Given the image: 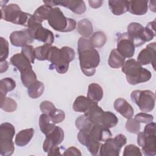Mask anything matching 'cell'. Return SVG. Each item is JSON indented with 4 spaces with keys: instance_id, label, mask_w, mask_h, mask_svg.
I'll use <instances>...</instances> for the list:
<instances>
[{
    "instance_id": "obj_1",
    "label": "cell",
    "mask_w": 156,
    "mask_h": 156,
    "mask_svg": "<svg viewBox=\"0 0 156 156\" xmlns=\"http://www.w3.org/2000/svg\"><path fill=\"white\" fill-rule=\"evenodd\" d=\"M77 52L82 72L88 77L93 76L100 63L98 51L91 46L88 40L81 37L77 42Z\"/></svg>"
},
{
    "instance_id": "obj_2",
    "label": "cell",
    "mask_w": 156,
    "mask_h": 156,
    "mask_svg": "<svg viewBox=\"0 0 156 156\" xmlns=\"http://www.w3.org/2000/svg\"><path fill=\"white\" fill-rule=\"evenodd\" d=\"M75 52L73 49L68 46H63L59 49L56 46H51L48 55L47 60L51 63L49 65L50 69H55L59 74H65L69 68V63L74 60Z\"/></svg>"
},
{
    "instance_id": "obj_3",
    "label": "cell",
    "mask_w": 156,
    "mask_h": 156,
    "mask_svg": "<svg viewBox=\"0 0 156 156\" xmlns=\"http://www.w3.org/2000/svg\"><path fill=\"white\" fill-rule=\"evenodd\" d=\"M122 71L125 74L126 80L130 85H136L149 80L152 77L151 73L136 60L130 58L125 61Z\"/></svg>"
},
{
    "instance_id": "obj_4",
    "label": "cell",
    "mask_w": 156,
    "mask_h": 156,
    "mask_svg": "<svg viewBox=\"0 0 156 156\" xmlns=\"http://www.w3.org/2000/svg\"><path fill=\"white\" fill-rule=\"evenodd\" d=\"M127 33L133 40L135 47L140 46L146 42L151 41L156 35L154 25L148 24L144 27L141 24L136 22L129 24Z\"/></svg>"
},
{
    "instance_id": "obj_5",
    "label": "cell",
    "mask_w": 156,
    "mask_h": 156,
    "mask_svg": "<svg viewBox=\"0 0 156 156\" xmlns=\"http://www.w3.org/2000/svg\"><path fill=\"white\" fill-rule=\"evenodd\" d=\"M155 142V123L151 122L146 124L143 132L138 133L137 143L145 155L154 156L156 155Z\"/></svg>"
},
{
    "instance_id": "obj_6",
    "label": "cell",
    "mask_w": 156,
    "mask_h": 156,
    "mask_svg": "<svg viewBox=\"0 0 156 156\" xmlns=\"http://www.w3.org/2000/svg\"><path fill=\"white\" fill-rule=\"evenodd\" d=\"M47 20L53 29L61 32H71L77 25L74 19L66 17L58 7L52 9Z\"/></svg>"
},
{
    "instance_id": "obj_7",
    "label": "cell",
    "mask_w": 156,
    "mask_h": 156,
    "mask_svg": "<svg viewBox=\"0 0 156 156\" xmlns=\"http://www.w3.org/2000/svg\"><path fill=\"white\" fill-rule=\"evenodd\" d=\"M1 18L15 24L27 27L31 14L23 12L16 4H10L1 6Z\"/></svg>"
},
{
    "instance_id": "obj_8",
    "label": "cell",
    "mask_w": 156,
    "mask_h": 156,
    "mask_svg": "<svg viewBox=\"0 0 156 156\" xmlns=\"http://www.w3.org/2000/svg\"><path fill=\"white\" fill-rule=\"evenodd\" d=\"M15 133V127L9 122L2 123L0 126V154L9 156L15 151L13 138Z\"/></svg>"
},
{
    "instance_id": "obj_9",
    "label": "cell",
    "mask_w": 156,
    "mask_h": 156,
    "mask_svg": "<svg viewBox=\"0 0 156 156\" xmlns=\"http://www.w3.org/2000/svg\"><path fill=\"white\" fill-rule=\"evenodd\" d=\"M27 30L33 39L41 41L44 44L51 45L54 41L53 33L49 29L43 27L41 23L38 22L33 15L29 21Z\"/></svg>"
},
{
    "instance_id": "obj_10",
    "label": "cell",
    "mask_w": 156,
    "mask_h": 156,
    "mask_svg": "<svg viewBox=\"0 0 156 156\" xmlns=\"http://www.w3.org/2000/svg\"><path fill=\"white\" fill-rule=\"evenodd\" d=\"M130 98L143 112H150L154 108L155 96L151 90H134L131 93Z\"/></svg>"
},
{
    "instance_id": "obj_11",
    "label": "cell",
    "mask_w": 156,
    "mask_h": 156,
    "mask_svg": "<svg viewBox=\"0 0 156 156\" xmlns=\"http://www.w3.org/2000/svg\"><path fill=\"white\" fill-rule=\"evenodd\" d=\"M127 143V138L123 134H118L115 138H110L103 144H101L99 149L101 156H118L121 149Z\"/></svg>"
},
{
    "instance_id": "obj_12",
    "label": "cell",
    "mask_w": 156,
    "mask_h": 156,
    "mask_svg": "<svg viewBox=\"0 0 156 156\" xmlns=\"http://www.w3.org/2000/svg\"><path fill=\"white\" fill-rule=\"evenodd\" d=\"M135 45L133 40L127 32L118 35L117 38V51L124 58H131L135 53Z\"/></svg>"
},
{
    "instance_id": "obj_13",
    "label": "cell",
    "mask_w": 156,
    "mask_h": 156,
    "mask_svg": "<svg viewBox=\"0 0 156 156\" xmlns=\"http://www.w3.org/2000/svg\"><path fill=\"white\" fill-rule=\"evenodd\" d=\"M43 2L51 7L60 5L69 9L77 15H81L86 11L85 2L82 0H62V1H43Z\"/></svg>"
},
{
    "instance_id": "obj_14",
    "label": "cell",
    "mask_w": 156,
    "mask_h": 156,
    "mask_svg": "<svg viewBox=\"0 0 156 156\" xmlns=\"http://www.w3.org/2000/svg\"><path fill=\"white\" fill-rule=\"evenodd\" d=\"M64 139V132L58 126H55L54 129L46 135V138L43 144V149L45 152L49 151L54 146L60 144Z\"/></svg>"
},
{
    "instance_id": "obj_15",
    "label": "cell",
    "mask_w": 156,
    "mask_h": 156,
    "mask_svg": "<svg viewBox=\"0 0 156 156\" xmlns=\"http://www.w3.org/2000/svg\"><path fill=\"white\" fill-rule=\"evenodd\" d=\"M77 139L80 144L87 147L92 155H98L99 154L101 143L93 138L87 131L79 130L77 134Z\"/></svg>"
},
{
    "instance_id": "obj_16",
    "label": "cell",
    "mask_w": 156,
    "mask_h": 156,
    "mask_svg": "<svg viewBox=\"0 0 156 156\" xmlns=\"http://www.w3.org/2000/svg\"><path fill=\"white\" fill-rule=\"evenodd\" d=\"M155 53L156 43L155 42L149 43L140 52L137 57V61L141 65L152 64L154 69H155Z\"/></svg>"
},
{
    "instance_id": "obj_17",
    "label": "cell",
    "mask_w": 156,
    "mask_h": 156,
    "mask_svg": "<svg viewBox=\"0 0 156 156\" xmlns=\"http://www.w3.org/2000/svg\"><path fill=\"white\" fill-rule=\"evenodd\" d=\"M11 44L16 47H24L33 42L34 39L30 36L27 29L16 30L11 33L9 37Z\"/></svg>"
},
{
    "instance_id": "obj_18",
    "label": "cell",
    "mask_w": 156,
    "mask_h": 156,
    "mask_svg": "<svg viewBox=\"0 0 156 156\" xmlns=\"http://www.w3.org/2000/svg\"><path fill=\"white\" fill-rule=\"evenodd\" d=\"M85 131H87L93 138L100 142H105L112 136L109 128L99 124H92L90 128Z\"/></svg>"
},
{
    "instance_id": "obj_19",
    "label": "cell",
    "mask_w": 156,
    "mask_h": 156,
    "mask_svg": "<svg viewBox=\"0 0 156 156\" xmlns=\"http://www.w3.org/2000/svg\"><path fill=\"white\" fill-rule=\"evenodd\" d=\"M10 63L16 67L20 73L32 69L30 61L21 52L13 55L10 60Z\"/></svg>"
},
{
    "instance_id": "obj_20",
    "label": "cell",
    "mask_w": 156,
    "mask_h": 156,
    "mask_svg": "<svg viewBox=\"0 0 156 156\" xmlns=\"http://www.w3.org/2000/svg\"><path fill=\"white\" fill-rule=\"evenodd\" d=\"M115 110L125 118L130 119L133 117L134 110L132 105L123 98H118L114 102Z\"/></svg>"
},
{
    "instance_id": "obj_21",
    "label": "cell",
    "mask_w": 156,
    "mask_h": 156,
    "mask_svg": "<svg viewBox=\"0 0 156 156\" xmlns=\"http://www.w3.org/2000/svg\"><path fill=\"white\" fill-rule=\"evenodd\" d=\"M104 112L105 111L98 105V103H96L87 112L84 113V115L92 124H101Z\"/></svg>"
},
{
    "instance_id": "obj_22",
    "label": "cell",
    "mask_w": 156,
    "mask_h": 156,
    "mask_svg": "<svg viewBox=\"0 0 156 156\" xmlns=\"http://www.w3.org/2000/svg\"><path fill=\"white\" fill-rule=\"evenodd\" d=\"M96 103L98 102H94L88 97L79 96L76 98L73 102V108L76 112L85 113Z\"/></svg>"
},
{
    "instance_id": "obj_23",
    "label": "cell",
    "mask_w": 156,
    "mask_h": 156,
    "mask_svg": "<svg viewBox=\"0 0 156 156\" xmlns=\"http://www.w3.org/2000/svg\"><path fill=\"white\" fill-rule=\"evenodd\" d=\"M147 1H129L128 11L135 15H143L147 12Z\"/></svg>"
},
{
    "instance_id": "obj_24",
    "label": "cell",
    "mask_w": 156,
    "mask_h": 156,
    "mask_svg": "<svg viewBox=\"0 0 156 156\" xmlns=\"http://www.w3.org/2000/svg\"><path fill=\"white\" fill-rule=\"evenodd\" d=\"M108 6L115 15H121L128 11L129 1L110 0L108 1Z\"/></svg>"
},
{
    "instance_id": "obj_25",
    "label": "cell",
    "mask_w": 156,
    "mask_h": 156,
    "mask_svg": "<svg viewBox=\"0 0 156 156\" xmlns=\"http://www.w3.org/2000/svg\"><path fill=\"white\" fill-rule=\"evenodd\" d=\"M34 134V129L32 128L26 129L20 131L16 135L15 143L20 147L27 145L32 140Z\"/></svg>"
},
{
    "instance_id": "obj_26",
    "label": "cell",
    "mask_w": 156,
    "mask_h": 156,
    "mask_svg": "<svg viewBox=\"0 0 156 156\" xmlns=\"http://www.w3.org/2000/svg\"><path fill=\"white\" fill-rule=\"evenodd\" d=\"M77 30L83 38H88L93 34V26L90 20L82 19L77 24Z\"/></svg>"
},
{
    "instance_id": "obj_27",
    "label": "cell",
    "mask_w": 156,
    "mask_h": 156,
    "mask_svg": "<svg viewBox=\"0 0 156 156\" xmlns=\"http://www.w3.org/2000/svg\"><path fill=\"white\" fill-rule=\"evenodd\" d=\"M102 88L96 83H92L88 85L87 97L94 102H98L103 98Z\"/></svg>"
},
{
    "instance_id": "obj_28",
    "label": "cell",
    "mask_w": 156,
    "mask_h": 156,
    "mask_svg": "<svg viewBox=\"0 0 156 156\" xmlns=\"http://www.w3.org/2000/svg\"><path fill=\"white\" fill-rule=\"evenodd\" d=\"M125 62V58L122 57L116 49H113L111 51L108 64L112 68H119L123 66Z\"/></svg>"
},
{
    "instance_id": "obj_29",
    "label": "cell",
    "mask_w": 156,
    "mask_h": 156,
    "mask_svg": "<svg viewBox=\"0 0 156 156\" xmlns=\"http://www.w3.org/2000/svg\"><path fill=\"white\" fill-rule=\"evenodd\" d=\"M55 124L53 123L49 116L44 113L41 114L39 118V127L43 134L46 135L52 131L56 126Z\"/></svg>"
},
{
    "instance_id": "obj_30",
    "label": "cell",
    "mask_w": 156,
    "mask_h": 156,
    "mask_svg": "<svg viewBox=\"0 0 156 156\" xmlns=\"http://www.w3.org/2000/svg\"><path fill=\"white\" fill-rule=\"evenodd\" d=\"M44 90V85L43 82L37 80L27 88L28 95L32 99H37L41 96Z\"/></svg>"
},
{
    "instance_id": "obj_31",
    "label": "cell",
    "mask_w": 156,
    "mask_h": 156,
    "mask_svg": "<svg viewBox=\"0 0 156 156\" xmlns=\"http://www.w3.org/2000/svg\"><path fill=\"white\" fill-rule=\"evenodd\" d=\"M52 9V7L46 4L41 5L35 10L33 16L38 22L42 23L43 21L48 20Z\"/></svg>"
},
{
    "instance_id": "obj_32",
    "label": "cell",
    "mask_w": 156,
    "mask_h": 156,
    "mask_svg": "<svg viewBox=\"0 0 156 156\" xmlns=\"http://www.w3.org/2000/svg\"><path fill=\"white\" fill-rule=\"evenodd\" d=\"M89 41L93 48H100L105 45L107 41V37L104 32L98 31L91 35Z\"/></svg>"
},
{
    "instance_id": "obj_33",
    "label": "cell",
    "mask_w": 156,
    "mask_h": 156,
    "mask_svg": "<svg viewBox=\"0 0 156 156\" xmlns=\"http://www.w3.org/2000/svg\"><path fill=\"white\" fill-rule=\"evenodd\" d=\"M16 87L15 81L10 77H5L0 81V95L6 96L7 93L12 91Z\"/></svg>"
},
{
    "instance_id": "obj_34",
    "label": "cell",
    "mask_w": 156,
    "mask_h": 156,
    "mask_svg": "<svg viewBox=\"0 0 156 156\" xmlns=\"http://www.w3.org/2000/svg\"><path fill=\"white\" fill-rule=\"evenodd\" d=\"M1 96V108L6 112H13L16 110L17 104L15 100L6 96Z\"/></svg>"
},
{
    "instance_id": "obj_35",
    "label": "cell",
    "mask_w": 156,
    "mask_h": 156,
    "mask_svg": "<svg viewBox=\"0 0 156 156\" xmlns=\"http://www.w3.org/2000/svg\"><path fill=\"white\" fill-rule=\"evenodd\" d=\"M118 122L116 116L111 112H105L101 124L107 128L115 127Z\"/></svg>"
},
{
    "instance_id": "obj_36",
    "label": "cell",
    "mask_w": 156,
    "mask_h": 156,
    "mask_svg": "<svg viewBox=\"0 0 156 156\" xmlns=\"http://www.w3.org/2000/svg\"><path fill=\"white\" fill-rule=\"evenodd\" d=\"M21 79L23 85L28 88L31 84L37 80V77L35 73L31 69L21 73Z\"/></svg>"
},
{
    "instance_id": "obj_37",
    "label": "cell",
    "mask_w": 156,
    "mask_h": 156,
    "mask_svg": "<svg viewBox=\"0 0 156 156\" xmlns=\"http://www.w3.org/2000/svg\"><path fill=\"white\" fill-rule=\"evenodd\" d=\"M76 128L79 130H88L92 125L85 115H80L76 118L75 121Z\"/></svg>"
},
{
    "instance_id": "obj_38",
    "label": "cell",
    "mask_w": 156,
    "mask_h": 156,
    "mask_svg": "<svg viewBox=\"0 0 156 156\" xmlns=\"http://www.w3.org/2000/svg\"><path fill=\"white\" fill-rule=\"evenodd\" d=\"M51 45L43 44L42 46L37 47L35 48V58L38 60H47V55L49 49Z\"/></svg>"
},
{
    "instance_id": "obj_39",
    "label": "cell",
    "mask_w": 156,
    "mask_h": 156,
    "mask_svg": "<svg viewBox=\"0 0 156 156\" xmlns=\"http://www.w3.org/2000/svg\"><path fill=\"white\" fill-rule=\"evenodd\" d=\"M51 120L54 124L62 122L65 118V113L64 111L55 108L49 115Z\"/></svg>"
},
{
    "instance_id": "obj_40",
    "label": "cell",
    "mask_w": 156,
    "mask_h": 156,
    "mask_svg": "<svg viewBox=\"0 0 156 156\" xmlns=\"http://www.w3.org/2000/svg\"><path fill=\"white\" fill-rule=\"evenodd\" d=\"M125 126L126 130L131 133L136 134L140 130V122L137 121L135 118H131L128 119Z\"/></svg>"
},
{
    "instance_id": "obj_41",
    "label": "cell",
    "mask_w": 156,
    "mask_h": 156,
    "mask_svg": "<svg viewBox=\"0 0 156 156\" xmlns=\"http://www.w3.org/2000/svg\"><path fill=\"white\" fill-rule=\"evenodd\" d=\"M0 61L5 60L7 58L9 53V42L7 40L3 38H0Z\"/></svg>"
},
{
    "instance_id": "obj_42",
    "label": "cell",
    "mask_w": 156,
    "mask_h": 156,
    "mask_svg": "<svg viewBox=\"0 0 156 156\" xmlns=\"http://www.w3.org/2000/svg\"><path fill=\"white\" fill-rule=\"evenodd\" d=\"M21 53L24 54L32 63H34L35 55V48L32 45H27L22 48Z\"/></svg>"
},
{
    "instance_id": "obj_43",
    "label": "cell",
    "mask_w": 156,
    "mask_h": 156,
    "mask_svg": "<svg viewBox=\"0 0 156 156\" xmlns=\"http://www.w3.org/2000/svg\"><path fill=\"white\" fill-rule=\"evenodd\" d=\"M123 155L124 156H128V155L141 156L142 153L138 147L136 146L134 144H129L124 147Z\"/></svg>"
},
{
    "instance_id": "obj_44",
    "label": "cell",
    "mask_w": 156,
    "mask_h": 156,
    "mask_svg": "<svg viewBox=\"0 0 156 156\" xmlns=\"http://www.w3.org/2000/svg\"><path fill=\"white\" fill-rule=\"evenodd\" d=\"M134 118L139 122L148 124L152 122L154 119V116L151 114H148L145 112H141L136 114Z\"/></svg>"
},
{
    "instance_id": "obj_45",
    "label": "cell",
    "mask_w": 156,
    "mask_h": 156,
    "mask_svg": "<svg viewBox=\"0 0 156 156\" xmlns=\"http://www.w3.org/2000/svg\"><path fill=\"white\" fill-rule=\"evenodd\" d=\"M55 108L53 103L49 101H43L40 105V108L43 113L49 115Z\"/></svg>"
},
{
    "instance_id": "obj_46",
    "label": "cell",
    "mask_w": 156,
    "mask_h": 156,
    "mask_svg": "<svg viewBox=\"0 0 156 156\" xmlns=\"http://www.w3.org/2000/svg\"><path fill=\"white\" fill-rule=\"evenodd\" d=\"M63 155H82V154L79 149L77 148L71 146L66 149L63 154Z\"/></svg>"
},
{
    "instance_id": "obj_47",
    "label": "cell",
    "mask_w": 156,
    "mask_h": 156,
    "mask_svg": "<svg viewBox=\"0 0 156 156\" xmlns=\"http://www.w3.org/2000/svg\"><path fill=\"white\" fill-rule=\"evenodd\" d=\"M103 1L102 0H98V1H89L88 3L90 4V6L92 8L94 9H97L100 7L102 4H103Z\"/></svg>"
},
{
    "instance_id": "obj_48",
    "label": "cell",
    "mask_w": 156,
    "mask_h": 156,
    "mask_svg": "<svg viewBox=\"0 0 156 156\" xmlns=\"http://www.w3.org/2000/svg\"><path fill=\"white\" fill-rule=\"evenodd\" d=\"M48 155H61L60 152V149L58 146H55L52 147L49 151L48 152Z\"/></svg>"
},
{
    "instance_id": "obj_49",
    "label": "cell",
    "mask_w": 156,
    "mask_h": 156,
    "mask_svg": "<svg viewBox=\"0 0 156 156\" xmlns=\"http://www.w3.org/2000/svg\"><path fill=\"white\" fill-rule=\"evenodd\" d=\"M9 67V63L6 60L1 61L0 63V73H3L4 72H5Z\"/></svg>"
},
{
    "instance_id": "obj_50",
    "label": "cell",
    "mask_w": 156,
    "mask_h": 156,
    "mask_svg": "<svg viewBox=\"0 0 156 156\" xmlns=\"http://www.w3.org/2000/svg\"><path fill=\"white\" fill-rule=\"evenodd\" d=\"M150 3V5H149V8L151 9V10L153 11L154 12H155V1H149L148 2Z\"/></svg>"
}]
</instances>
